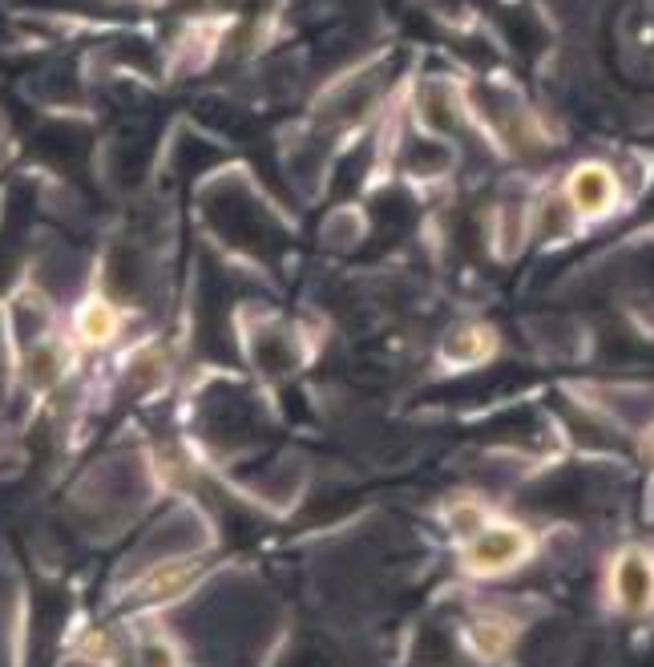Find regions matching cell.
<instances>
[{"instance_id":"obj_1","label":"cell","mask_w":654,"mask_h":667,"mask_svg":"<svg viewBox=\"0 0 654 667\" xmlns=\"http://www.w3.org/2000/svg\"><path fill=\"white\" fill-rule=\"evenodd\" d=\"M525 551H530V538L521 526H481L469 538L465 563H469L473 575H501L513 563H521Z\"/></svg>"},{"instance_id":"obj_2","label":"cell","mask_w":654,"mask_h":667,"mask_svg":"<svg viewBox=\"0 0 654 667\" xmlns=\"http://www.w3.org/2000/svg\"><path fill=\"white\" fill-rule=\"evenodd\" d=\"M610 582H614L618 607H622V611H630V615H642V611L654 603V563H651V554H646V551H622L614 558Z\"/></svg>"},{"instance_id":"obj_3","label":"cell","mask_w":654,"mask_h":667,"mask_svg":"<svg viewBox=\"0 0 654 667\" xmlns=\"http://www.w3.org/2000/svg\"><path fill=\"white\" fill-rule=\"evenodd\" d=\"M566 202L578 214H606V211H614V202H618L614 175H610L606 166H598V163L578 166V170L569 175V182H566Z\"/></svg>"},{"instance_id":"obj_4","label":"cell","mask_w":654,"mask_h":667,"mask_svg":"<svg viewBox=\"0 0 654 667\" xmlns=\"http://www.w3.org/2000/svg\"><path fill=\"white\" fill-rule=\"evenodd\" d=\"M118 312H113L106 300H89L77 315V332H81V341L86 344H110L118 336Z\"/></svg>"},{"instance_id":"obj_5","label":"cell","mask_w":654,"mask_h":667,"mask_svg":"<svg viewBox=\"0 0 654 667\" xmlns=\"http://www.w3.org/2000/svg\"><path fill=\"white\" fill-rule=\"evenodd\" d=\"M494 348H497V336L489 327H477V324L461 327L457 336L448 341V356H453V360H481V356H489Z\"/></svg>"},{"instance_id":"obj_6","label":"cell","mask_w":654,"mask_h":667,"mask_svg":"<svg viewBox=\"0 0 654 667\" xmlns=\"http://www.w3.org/2000/svg\"><path fill=\"white\" fill-rule=\"evenodd\" d=\"M469 640H473V647H477V652L494 659V655H501L509 643H513V627H509V623H501V619H477V623H473V631H469Z\"/></svg>"},{"instance_id":"obj_7","label":"cell","mask_w":654,"mask_h":667,"mask_svg":"<svg viewBox=\"0 0 654 667\" xmlns=\"http://www.w3.org/2000/svg\"><path fill=\"white\" fill-rule=\"evenodd\" d=\"M186 579H190L186 563H166V567L149 570V579H146V587H142V591H146L149 599H170V594H178V591H186V587H190Z\"/></svg>"},{"instance_id":"obj_8","label":"cell","mask_w":654,"mask_h":667,"mask_svg":"<svg viewBox=\"0 0 654 667\" xmlns=\"http://www.w3.org/2000/svg\"><path fill=\"white\" fill-rule=\"evenodd\" d=\"M448 526L457 530V534H465V538H473V534L485 526V510L481 505H473V502L453 505V510H448Z\"/></svg>"},{"instance_id":"obj_9","label":"cell","mask_w":654,"mask_h":667,"mask_svg":"<svg viewBox=\"0 0 654 667\" xmlns=\"http://www.w3.org/2000/svg\"><path fill=\"white\" fill-rule=\"evenodd\" d=\"M137 667H178V655H174L170 643L146 640L137 647Z\"/></svg>"},{"instance_id":"obj_10","label":"cell","mask_w":654,"mask_h":667,"mask_svg":"<svg viewBox=\"0 0 654 667\" xmlns=\"http://www.w3.org/2000/svg\"><path fill=\"white\" fill-rule=\"evenodd\" d=\"M646 449H651V457H654V437H651V445H646Z\"/></svg>"}]
</instances>
